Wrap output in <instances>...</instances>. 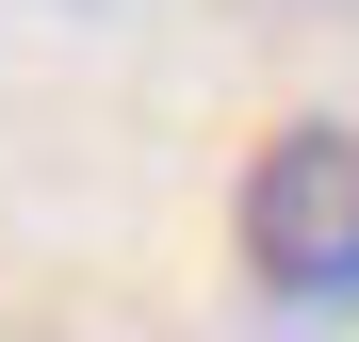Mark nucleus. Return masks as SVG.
Wrapping results in <instances>:
<instances>
[{
    "label": "nucleus",
    "mask_w": 359,
    "mask_h": 342,
    "mask_svg": "<svg viewBox=\"0 0 359 342\" xmlns=\"http://www.w3.org/2000/svg\"><path fill=\"white\" fill-rule=\"evenodd\" d=\"M229 245H245V277L294 294V310L359 294V114H294L245 163V196H229Z\"/></svg>",
    "instance_id": "f257e3e1"
}]
</instances>
